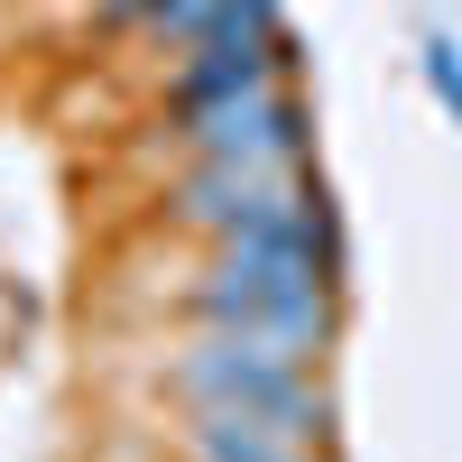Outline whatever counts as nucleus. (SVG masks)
Returning <instances> with one entry per match:
<instances>
[{"label": "nucleus", "instance_id": "obj_1", "mask_svg": "<svg viewBox=\"0 0 462 462\" xmlns=\"http://www.w3.org/2000/svg\"><path fill=\"white\" fill-rule=\"evenodd\" d=\"M176 389L195 398V416H250V426L287 435V444H324V426H333V407L305 379V361H278L241 333H204L176 361Z\"/></svg>", "mask_w": 462, "mask_h": 462}, {"label": "nucleus", "instance_id": "obj_2", "mask_svg": "<svg viewBox=\"0 0 462 462\" xmlns=\"http://www.w3.org/2000/svg\"><path fill=\"white\" fill-rule=\"evenodd\" d=\"M195 462H315V444H287L250 416H195Z\"/></svg>", "mask_w": 462, "mask_h": 462}, {"label": "nucleus", "instance_id": "obj_3", "mask_svg": "<svg viewBox=\"0 0 462 462\" xmlns=\"http://www.w3.org/2000/svg\"><path fill=\"white\" fill-rule=\"evenodd\" d=\"M111 10H130V19H167L176 0H111Z\"/></svg>", "mask_w": 462, "mask_h": 462}]
</instances>
